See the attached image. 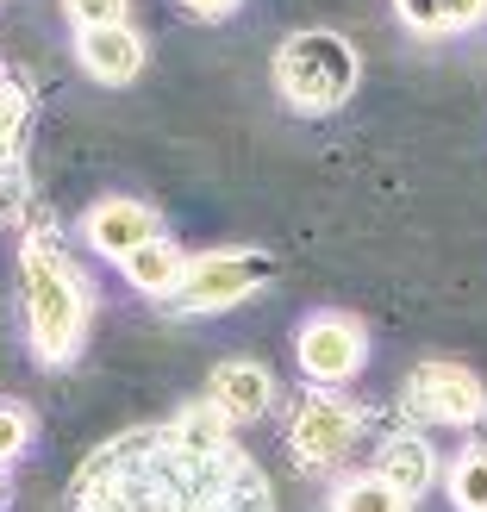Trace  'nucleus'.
I'll return each instance as SVG.
<instances>
[{
  "label": "nucleus",
  "mask_w": 487,
  "mask_h": 512,
  "mask_svg": "<svg viewBox=\"0 0 487 512\" xmlns=\"http://www.w3.org/2000/svg\"><path fill=\"white\" fill-rule=\"evenodd\" d=\"M75 512H275L250 456L200 450L175 425H138L75 469Z\"/></svg>",
  "instance_id": "nucleus-1"
},
{
  "label": "nucleus",
  "mask_w": 487,
  "mask_h": 512,
  "mask_svg": "<svg viewBox=\"0 0 487 512\" xmlns=\"http://www.w3.org/2000/svg\"><path fill=\"white\" fill-rule=\"evenodd\" d=\"M19 288H25V331H32V350L44 363H69L75 344L88 331L94 294L82 288L75 263L57 250L50 232H32L19 250Z\"/></svg>",
  "instance_id": "nucleus-2"
},
{
  "label": "nucleus",
  "mask_w": 487,
  "mask_h": 512,
  "mask_svg": "<svg viewBox=\"0 0 487 512\" xmlns=\"http://www.w3.org/2000/svg\"><path fill=\"white\" fill-rule=\"evenodd\" d=\"M275 88L300 113H331L356 88V50L338 32H300L275 50Z\"/></svg>",
  "instance_id": "nucleus-3"
},
{
  "label": "nucleus",
  "mask_w": 487,
  "mask_h": 512,
  "mask_svg": "<svg viewBox=\"0 0 487 512\" xmlns=\"http://www.w3.org/2000/svg\"><path fill=\"white\" fill-rule=\"evenodd\" d=\"M406 413L425 425H475L487 413V388L463 363H419L406 375Z\"/></svg>",
  "instance_id": "nucleus-4"
},
{
  "label": "nucleus",
  "mask_w": 487,
  "mask_h": 512,
  "mask_svg": "<svg viewBox=\"0 0 487 512\" xmlns=\"http://www.w3.org/2000/svg\"><path fill=\"white\" fill-rule=\"evenodd\" d=\"M269 275V256L256 250H213V256H194L182 269V288H175V306L188 313H219V306H238L244 294L263 288Z\"/></svg>",
  "instance_id": "nucleus-5"
},
{
  "label": "nucleus",
  "mask_w": 487,
  "mask_h": 512,
  "mask_svg": "<svg viewBox=\"0 0 487 512\" xmlns=\"http://www.w3.org/2000/svg\"><path fill=\"white\" fill-rule=\"evenodd\" d=\"M300 375L319 381V388H338V381L356 375V363H363V325L356 319H338V313H319L300 325Z\"/></svg>",
  "instance_id": "nucleus-6"
},
{
  "label": "nucleus",
  "mask_w": 487,
  "mask_h": 512,
  "mask_svg": "<svg viewBox=\"0 0 487 512\" xmlns=\"http://www.w3.org/2000/svg\"><path fill=\"white\" fill-rule=\"evenodd\" d=\"M288 438H294V450H300V463L325 469V463H338V456L350 450V438H356V413H350L338 394H306Z\"/></svg>",
  "instance_id": "nucleus-7"
},
{
  "label": "nucleus",
  "mask_w": 487,
  "mask_h": 512,
  "mask_svg": "<svg viewBox=\"0 0 487 512\" xmlns=\"http://www.w3.org/2000/svg\"><path fill=\"white\" fill-rule=\"evenodd\" d=\"M157 238V213L144 207V200H100V207L88 213V244L100 250V256H132L138 244H150Z\"/></svg>",
  "instance_id": "nucleus-8"
},
{
  "label": "nucleus",
  "mask_w": 487,
  "mask_h": 512,
  "mask_svg": "<svg viewBox=\"0 0 487 512\" xmlns=\"http://www.w3.org/2000/svg\"><path fill=\"white\" fill-rule=\"evenodd\" d=\"M207 400H213L232 425L263 419V413H269V400H275L269 369H263V363H219V369H213V381H207Z\"/></svg>",
  "instance_id": "nucleus-9"
},
{
  "label": "nucleus",
  "mask_w": 487,
  "mask_h": 512,
  "mask_svg": "<svg viewBox=\"0 0 487 512\" xmlns=\"http://www.w3.org/2000/svg\"><path fill=\"white\" fill-rule=\"evenodd\" d=\"M369 475H381L394 494L419 500V494L431 488V444L419 438V431H394V438H381V450H375V469H369Z\"/></svg>",
  "instance_id": "nucleus-10"
},
{
  "label": "nucleus",
  "mask_w": 487,
  "mask_h": 512,
  "mask_svg": "<svg viewBox=\"0 0 487 512\" xmlns=\"http://www.w3.org/2000/svg\"><path fill=\"white\" fill-rule=\"evenodd\" d=\"M82 63L88 75H100V82H132V75L144 69V38L132 32V25H100V32H82Z\"/></svg>",
  "instance_id": "nucleus-11"
},
{
  "label": "nucleus",
  "mask_w": 487,
  "mask_h": 512,
  "mask_svg": "<svg viewBox=\"0 0 487 512\" xmlns=\"http://www.w3.org/2000/svg\"><path fill=\"white\" fill-rule=\"evenodd\" d=\"M125 281H132L138 294H150V300H175V288H182V250H175L169 238H150V244H138L132 256H125Z\"/></svg>",
  "instance_id": "nucleus-12"
},
{
  "label": "nucleus",
  "mask_w": 487,
  "mask_h": 512,
  "mask_svg": "<svg viewBox=\"0 0 487 512\" xmlns=\"http://www.w3.org/2000/svg\"><path fill=\"white\" fill-rule=\"evenodd\" d=\"M481 13L487 0H400V19L419 32H456V25H475Z\"/></svg>",
  "instance_id": "nucleus-13"
},
{
  "label": "nucleus",
  "mask_w": 487,
  "mask_h": 512,
  "mask_svg": "<svg viewBox=\"0 0 487 512\" xmlns=\"http://www.w3.org/2000/svg\"><path fill=\"white\" fill-rule=\"evenodd\" d=\"M331 512H413V500L394 494L381 475H356V481H344V488H338Z\"/></svg>",
  "instance_id": "nucleus-14"
},
{
  "label": "nucleus",
  "mask_w": 487,
  "mask_h": 512,
  "mask_svg": "<svg viewBox=\"0 0 487 512\" xmlns=\"http://www.w3.org/2000/svg\"><path fill=\"white\" fill-rule=\"evenodd\" d=\"M450 500L463 512H487V444H469L450 469Z\"/></svg>",
  "instance_id": "nucleus-15"
},
{
  "label": "nucleus",
  "mask_w": 487,
  "mask_h": 512,
  "mask_svg": "<svg viewBox=\"0 0 487 512\" xmlns=\"http://www.w3.org/2000/svg\"><path fill=\"white\" fill-rule=\"evenodd\" d=\"M69 19L82 32H100V25H125V0H69Z\"/></svg>",
  "instance_id": "nucleus-16"
},
{
  "label": "nucleus",
  "mask_w": 487,
  "mask_h": 512,
  "mask_svg": "<svg viewBox=\"0 0 487 512\" xmlns=\"http://www.w3.org/2000/svg\"><path fill=\"white\" fill-rule=\"evenodd\" d=\"M19 125H25V100L13 82H0V150H13V157H19Z\"/></svg>",
  "instance_id": "nucleus-17"
},
{
  "label": "nucleus",
  "mask_w": 487,
  "mask_h": 512,
  "mask_svg": "<svg viewBox=\"0 0 487 512\" xmlns=\"http://www.w3.org/2000/svg\"><path fill=\"white\" fill-rule=\"evenodd\" d=\"M25 438H32V419H25L19 406H0V463H7V456H19Z\"/></svg>",
  "instance_id": "nucleus-18"
},
{
  "label": "nucleus",
  "mask_w": 487,
  "mask_h": 512,
  "mask_svg": "<svg viewBox=\"0 0 487 512\" xmlns=\"http://www.w3.org/2000/svg\"><path fill=\"white\" fill-rule=\"evenodd\" d=\"M182 7H188V13H200V19H219V13H232L238 0H182Z\"/></svg>",
  "instance_id": "nucleus-19"
}]
</instances>
